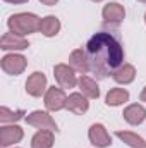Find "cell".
Here are the masks:
<instances>
[{
  "label": "cell",
  "mask_w": 146,
  "mask_h": 148,
  "mask_svg": "<svg viewBox=\"0 0 146 148\" xmlns=\"http://www.w3.org/2000/svg\"><path fill=\"white\" fill-rule=\"evenodd\" d=\"M60 28H62V24H60V19L57 16H45V17H41L40 33L43 36H46V38L57 36L60 33Z\"/></svg>",
  "instance_id": "obj_16"
},
{
  "label": "cell",
  "mask_w": 146,
  "mask_h": 148,
  "mask_svg": "<svg viewBox=\"0 0 146 148\" xmlns=\"http://www.w3.org/2000/svg\"><path fill=\"white\" fill-rule=\"evenodd\" d=\"M91 2H95V3H98V2H103V0H91Z\"/></svg>",
  "instance_id": "obj_25"
},
{
  "label": "cell",
  "mask_w": 146,
  "mask_h": 148,
  "mask_svg": "<svg viewBox=\"0 0 146 148\" xmlns=\"http://www.w3.org/2000/svg\"><path fill=\"white\" fill-rule=\"evenodd\" d=\"M3 2H7V3H26L29 0H3Z\"/></svg>",
  "instance_id": "obj_24"
},
{
  "label": "cell",
  "mask_w": 146,
  "mask_h": 148,
  "mask_svg": "<svg viewBox=\"0 0 146 148\" xmlns=\"http://www.w3.org/2000/svg\"><path fill=\"white\" fill-rule=\"evenodd\" d=\"M129 98H131V95L126 88H112L105 97V103L108 107H120V105L127 103Z\"/></svg>",
  "instance_id": "obj_18"
},
{
  "label": "cell",
  "mask_w": 146,
  "mask_h": 148,
  "mask_svg": "<svg viewBox=\"0 0 146 148\" xmlns=\"http://www.w3.org/2000/svg\"><path fill=\"white\" fill-rule=\"evenodd\" d=\"M122 117H124V121L127 122V124H131V126H139V124H143L146 119V109L145 105H141V103H131V105H127L124 112H122Z\"/></svg>",
  "instance_id": "obj_13"
},
{
  "label": "cell",
  "mask_w": 146,
  "mask_h": 148,
  "mask_svg": "<svg viewBox=\"0 0 146 148\" xmlns=\"http://www.w3.org/2000/svg\"><path fill=\"white\" fill-rule=\"evenodd\" d=\"M88 140L96 148H108L112 145V136L108 134L107 127L100 122H95L88 129Z\"/></svg>",
  "instance_id": "obj_8"
},
{
  "label": "cell",
  "mask_w": 146,
  "mask_h": 148,
  "mask_svg": "<svg viewBox=\"0 0 146 148\" xmlns=\"http://www.w3.org/2000/svg\"><path fill=\"white\" fill-rule=\"evenodd\" d=\"M77 86H79V91H81L86 98H89V100H96V98L100 97V86H98V83H96L93 77L86 76V74H81V76H79Z\"/></svg>",
  "instance_id": "obj_14"
},
{
  "label": "cell",
  "mask_w": 146,
  "mask_h": 148,
  "mask_svg": "<svg viewBox=\"0 0 146 148\" xmlns=\"http://www.w3.org/2000/svg\"><path fill=\"white\" fill-rule=\"evenodd\" d=\"M26 117V112L24 110H10L9 107H0V122L2 124H16L17 121L24 119Z\"/></svg>",
  "instance_id": "obj_21"
},
{
  "label": "cell",
  "mask_w": 146,
  "mask_h": 148,
  "mask_svg": "<svg viewBox=\"0 0 146 148\" xmlns=\"http://www.w3.org/2000/svg\"><path fill=\"white\" fill-rule=\"evenodd\" d=\"M138 2H141V3H146V0H138Z\"/></svg>",
  "instance_id": "obj_26"
},
{
  "label": "cell",
  "mask_w": 146,
  "mask_h": 148,
  "mask_svg": "<svg viewBox=\"0 0 146 148\" xmlns=\"http://www.w3.org/2000/svg\"><path fill=\"white\" fill-rule=\"evenodd\" d=\"M43 5H48V7H52V5H57L59 3V0H40Z\"/></svg>",
  "instance_id": "obj_22"
},
{
  "label": "cell",
  "mask_w": 146,
  "mask_h": 148,
  "mask_svg": "<svg viewBox=\"0 0 146 148\" xmlns=\"http://www.w3.org/2000/svg\"><path fill=\"white\" fill-rule=\"evenodd\" d=\"M14 148H19V147H14Z\"/></svg>",
  "instance_id": "obj_28"
},
{
  "label": "cell",
  "mask_w": 146,
  "mask_h": 148,
  "mask_svg": "<svg viewBox=\"0 0 146 148\" xmlns=\"http://www.w3.org/2000/svg\"><path fill=\"white\" fill-rule=\"evenodd\" d=\"M139 100L141 102H146V86L141 90V93H139Z\"/></svg>",
  "instance_id": "obj_23"
},
{
  "label": "cell",
  "mask_w": 146,
  "mask_h": 148,
  "mask_svg": "<svg viewBox=\"0 0 146 148\" xmlns=\"http://www.w3.org/2000/svg\"><path fill=\"white\" fill-rule=\"evenodd\" d=\"M26 93L33 98H40V97H45L46 90H48V83H46V76L40 71H35L33 74L28 76L26 83Z\"/></svg>",
  "instance_id": "obj_7"
},
{
  "label": "cell",
  "mask_w": 146,
  "mask_h": 148,
  "mask_svg": "<svg viewBox=\"0 0 146 148\" xmlns=\"http://www.w3.org/2000/svg\"><path fill=\"white\" fill-rule=\"evenodd\" d=\"M40 23L41 17H38L33 12H17L7 19V28L10 33H16L19 36H28L40 31Z\"/></svg>",
  "instance_id": "obj_2"
},
{
  "label": "cell",
  "mask_w": 146,
  "mask_h": 148,
  "mask_svg": "<svg viewBox=\"0 0 146 148\" xmlns=\"http://www.w3.org/2000/svg\"><path fill=\"white\" fill-rule=\"evenodd\" d=\"M84 50L89 62V73H93L98 79L113 76L120 66L126 64V52L120 40L107 31L95 33L88 40Z\"/></svg>",
  "instance_id": "obj_1"
},
{
  "label": "cell",
  "mask_w": 146,
  "mask_h": 148,
  "mask_svg": "<svg viewBox=\"0 0 146 148\" xmlns=\"http://www.w3.org/2000/svg\"><path fill=\"white\" fill-rule=\"evenodd\" d=\"M102 17H103V23L108 26H120L126 19V9L119 2H110L103 7Z\"/></svg>",
  "instance_id": "obj_9"
},
{
  "label": "cell",
  "mask_w": 146,
  "mask_h": 148,
  "mask_svg": "<svg viewBox=\"0 0 146 148\" xmlns=\"http://www.w3.org/2000/svg\"><path fill=\"white\" fill-rule=\"evenodd\" d=\"M115 136L131 148H146V141L139 134H136L132 131H120L119 129V131H115Z\"/></svg>",
  "instance_id": "obj_20"
},
{
  "label": "cell",
  "mask_w": 146,
  "mask_h": 148,
  "mask_svg": "<svg viewBox=\"0 0 146 148\" xmlns=\"http://www.w3.org/2000/svg\"><path fill=\"white\" fill-rule=\"evenodd\" d=\"M145 24H146V12H145Z\"/></svg>",
  "instance_id": "obj_27"
},
{
  "label": "cell",
  "mask_w": 146,
  "mask_h": 148,
  "mask_svg": "<svg viewBox=\"0 0 146 148\" xmlns=\"http://www.w3.org/2000/svg\"><path fill=\"white\" fill-rule=\"evenodd\" d=\"M29 47V41L24 36H19L16 33H3L2 38H0V48L3 52H23Z\"/></svg>",
  "instance_id": "obj_11"
},
{
  "label": "cell",
  "mask_w": 146,
  "mask_h": 148,
  "mask_svg": "<svg viewBox=\"0 0 146 148\" xmlns=\"http://www.w3.org/2000/svg\"><path fill=\"white\" fill-rule=\"evenodd\" d=\"M53 77L57 81V84L64 90L67 88H76L79 77L76 76V71L69 64H55L53 66Z\"/></svg>",
  "instance_id": "obj_6"
},
{
  "label": "cell",
  "mask_w": 146,
  "mask_h": 148,
  "mask_svg": "<svg viewBox=\"0 0 146 148\" xmlns=\"http://www.w3.org/2000/svg\"><path fill=\"white\" fill-rule=\"evenodd\" d=\"M0 67L9 76H19V74H23L26 71L28 59L23 53H17V52H7L0 60Z\"/></svg>",
  "instance_id": "obj_3"
},
{
  "label": "cell",
  "mask_w": 146,
  "mask_h": 148,
  "mask_svg": "<svg viewBox=\"0 0 146 148\" xmlns=\"http://www.w3.org/2000/svg\"><path fill=\"white\" fill-rule=\"evenodd\" d=\"M112 77H113V81L117 84H124V86L131 84L136 79V67L132 64H124V66H120L117 69V73L113 74Z\"/></svg>",
  "instance_id": "obj_19"
},
{
  "label": "cell",
  "mask_w": 146,
  "mask_h": 148,
  "mask_svg": "<svg viewBox=\"0 0 146 148\" xmlns=\"http://www.w3.org/2000/svg\"><path fill=\"white\" fill-rule=\"evenodd\" d=\"M24 121H26L28 126H33V127H36V129H48V131L57 133V122H55V119L50 115L48 110L29 112V114H26Z\"/></svg>",
  "instance_id": "obj_4"
},
{
  "label": "cell",
  "mask_w": 146,
  "mask_h": 148,
  "mask_svg": "<svg viewBox=\"0 0 146 148\" xmlns=\"http://www.w3.org/2000/svg\"><path fill=\"white\" fill-rule=\"evenodd\" d=\"M24 138V131L17 124H2L0 127V145L3 148L14 147Z\"/></svg>",
  "instance_id": "obj_10"
},
{
  "label": "cell",
  "mask_w": 146,
  "mask_h": 148,
  "mask_svg": "<svg viewBox=\"0 0 146 148\" xmlns=\"http://www.w3.org/2000/svg\"><path fill=\"white\" fill-rule=\"evenodd\" d=\"M69 66L72 67L76 73H81V74L89 73V62H88L86 50H83V48L72 50L71 55H69Z\"/></svg>",
  "instance_id": "obj_15"
},
{
  "label": "cell",
  "mask_w": 146,
  "mask_h": 148,
  "mask_svg": "<svg viewBox=\"0 0 146 148\" xmlns=\"http://www.w3.org/2000/svg\"><path fill=\"white\" fill-rule=\"evenodd\" d=\"M88 100L89 98H86L81 91H74L67 97L65 109L69 112H72V114H76V115H83V114H86L89 110V102Z\"/></svg>",
  "instance_id": "obj_12"
},
{
  "label": "cell",
  "mask_w": 146,
  "mask_h": 148,
  "mask_svg": "<svg viewBox=\"0 0 146 148\" xmlns=\"http://www.w3.org/2000/svg\"><path fill=\"white\" fill-rule=\"evenodd\" d=\"M43 103H45V109L48 112H59L62 109H65L67 105V95L64 91V88H55V86H50L43 97Z\"/></svg>",
  "instance_id": "obj_5"
},
{
  "label": "cell",
  "mask_w": 146,
  "mask_h": 148,
  "mask_svg": "<svg viewBox=\"0 0 146 148\" xmlns=\"http://www.w3.org/2000/svg\"><path fill=\"white\" fill-rule=\"evenodd\" d=\"M55 145V134L48 129H38L31 138V148H52Z\"/></svg>",
  "instance_id": "obj_17"
}]
</instances>
